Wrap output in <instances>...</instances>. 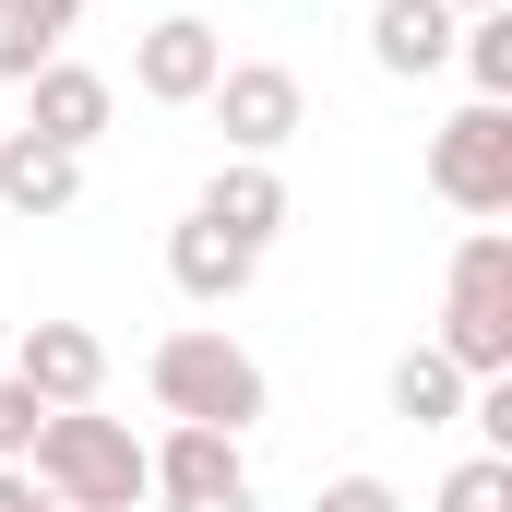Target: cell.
Returning <instances> with one entry per match:
<instances>
[{"mask_svg":"<svg viewBox=\"0 0 512 512\" xmlns=\"http://www.w3.org/2000/svg\"><path fill=\"white\" fill-rule=\"evenodd\" d=\"M143 382H155V405H167L179 429H227V441H251L262 405H274L262 358L239 346V334H215V322H179V334L143 358Z\"/></svg>","mask_w":512,"mask_h":512,"instance_id":"cell-1","label":"cell"},{"mask_svg":"<svg viewBox=\"0 0 512 512\" xmlns=\"http://www.w3.org/2000/svg\"><path fill=\"white\" fill-rule=\"evenodd\" d=\"M36 489L48 501H84V512H131V501H155L143 489V441H131L120 417H96V405H60L48 429H36Z\"/></svg>","mask_w":512,"mask_h":512,"instance_id":"cell-2","label":"cell"},{"mask_svg":"<svg viewBox=\"0 0 512 512\" xmlns=\"http://www.w3.org/2000/svg\"><path fill=\"white\" fill-rule=\"evenodd\" d=\"M441 358L465 382H512V239L477 227L453 251V298H441Z\"/></svg>","mask_w":512,"mask_h":512,"instance_id":"cell-3","label":"cell"},{"mask_svg":"<svg viewBox=\"0 0 512 512\" xmlns=\"http://www.w3.org/2000/svg\"><path fill=\"white\" fill-rule=\"evenodd\" d=\"M429 191L453 203V215H512V108H453V120L429 131Z\"/></svg>","mask_w":512,"mask_h":512,"instance_id":"cell-4","label":"cell"},{"mask_svg":"<svg viewBox=\"0 0 512 512\" xmlns=\"http://www.w3.org/2000/svg\"><path fill=\"white\" fill-rule=\"evenodd\" d=\"M203 108H215V131H227L239 155H274V143H298V120H310V96H298L286 60H227Z\"/></svg>","mask_w":512,"mask_h":512,"instance_id":"cell-5","label":"cell"},{"mask_svg":"<svg viewBox=\"0 0 512 512\" xmlns=\"http://www.w3.org/2000/svg\"><path fill=\"white\" fill-rule=\"evenodd\" d=\"M215 72H227V36H215L203 12H167V24H143V48H131V84H143L155 108H203Z\"/></svg>","mask_w":512,"mask_h":512,"instance_id":"cell-6","label":"cell"},{"mask_svg":"<svg viewBox=\"0 0 512 512\" xmlns=\"http://www.w3.org/2000/svg\"><path fill=\"white\" fill-rule=\"evenodd\" d=\"M12 382L36 393L48 417H60V405H96V393H108V346H96L84 322H24V346H12Z\"/></svg>","mask_w":512,"mask_h":512,"instance_id":"cell-7","label":"cell"},{"mask_svg":"<svg viewBox=\"0 0 512 512\" xmlns=\"http://www.w3.org/2000/svg\"><path fill=\"white\" fill-rule=\"evenodd\" d=\"M143 489H155L167 512H191V501L251 489V465H239V441H227V429H179V417H167V441L143 453Z\"/></svg>","mask_w":512,"mask_h":512,"instance_id":"cell-8","label":"cell"},{"mask_svg":"<svg viewBox=\"0 0 512 512\" xmlns=\"http://www.w3.org/2000/svg\"><path fill=\"white\" fill-rule=\"evenodd\" d=\"M108 108H120V96H108V72H84V60H48V72L24 84V131L60 143V155H84V143L108 131Z\"/></svg>","mask_w":512,"mask_h":512,"instance_id":"cell-9","label":"cell"},{"mask_svg":"<svg viewBox=\"0 0 512 512\" xmlns=\"http://www.w3.org/2000/svg\"><path fill=\"white\" fill-rule=\"evenodd\" d=\"M251 274H262V251H239L227 227H203V215H179V227H167V286H179L191 310H227V298H251Z\"/></svg>","mask_w":512,"mask_h":512,"instance_id":"cell-10","label":"cell"},{"mask_svg":"<svg viewBox=\"0 0 512 512\" xmlns=\"http://www.w3.org/2000/svg\"><path fill=\"white\" fill-rule=\"evenodd\" d=\"M203 227H227L239 251H262L274 227H286V179H274V155H227L215 179H203V203H191Z\"/></svg>","mask_w":512,"mask_h":512,"instance_id":"cell-11","label":"cell"},{"mask_svg":"<svg viewBox=\"0 0 512 512\" xmlns=\"http://www.w3.org/2000/svg\"><path fill=\"white\" fill-rule=\"evenodd\" d=\"M453 24L465 12H441V0H370V60H382L393 84H429L453 60Z\"/></svg>","mask_w":512,"mask_h":512,"instance_id":"cell-12","label":"cell"},{"mask_svg":"<svg viewBox=\"0 0 512 512\" xmlns=\"http://www.w3.org/2000/svg\"><path fill=\"white\" fill-rule=\"evenodd\" d=\"M0 203L12 215H72L84 203V155H60L36 131H0Z\"/></svg>","mask_w":512,"mask_h":512,"instance_id":"cell-13","label":"cell"},{"mask_svg":"<svg viewBox=\"0 0 512 512\" xmlns=\"http://www.w3.org/2000/svg\"><path fill=\"white\" fill-rule=\"evenodd\" d=\"M465 393H477V382H465L441 346H405V358H393V417H405V429H453Z\"/></svg>","mask_w":512,"mask_h":512,"instance_id":"cell-14","label":"cell"},{"mask_svg":"<svg viewBox=\"0 0 512 512\" xmlns=\"http://www.w3.org/2000/svg\"><path fill=\"white\" fill-rule=\"evenodd\" d=\"M453 60L477 72V96H489V108H512V0H501V12H465V24H453Z\"/></svg>","mask_w":512,"mask_h":512,"instance_id":"cell-15","label":"cell"},{"mask_svg":"<svg viewBox=\"0 0 512 512\" xmlns=\"http://www.w3.org/2000/svg\"><path fill=\"white\" fill-rule=\"evenodd\" d=\"M60 12H36V0H0V84H36L48 60H60Z\"/></svg>","mask_w":512,"mask_h":512,"instance_id":"cell-16","label":"cell"},{"mask_svg":"<svg viewBox=\"0 0 512 512\" xmlns=\"http://www.w3.org/2000/svg\"><path fill=\"white\" fill-rule=\"evenodd\" d=\"M441 512H512V453H477L441 477Z\"/></svg>","mask_w":512,"mask_h":512,"instance_id":"cell-17","label":"cell"},{"mask_svg":"<svg viewBox=\"0 0 512 512\" xmlns=\"http://www.w3.org/2000/svg\"><path fill=\"white\" fill-rule=\"evenodd\" d=\"M36 429H48V405H36L24 382H0V465H24V453H36Z\"/></svg>","mask_w":512,"mask_h":512,"instance_id":"cell-18","label":"cell"},{"mask_svg":"<svg viewBox=\"0 0 512 512\" xmlns=\"http://www.w3.org/2000/svg\"><path fill=\"white\" fill-rule=\"evenodd\" d=\"M310 512H405V501H393V477H322Z\"/></svg>","mask_w":512,"mask_h":512,"instance_id":"cell-19","label":"cell"},{"mask_svg":"<svg viewBox=\"0 0 512 512\" xmlns=\"http://www.w3.org/2000/svg\"><path fill=\"white\" fill-rule=\"evenodd\" d=\"M0 512H36V477L24 465H0Z\"/></svg>","mask_w":512,"mask_h":512,"instance_id":"cell-20","label":"cell"},{"mask_svg":"<svg viewBox=\"0 0 512 512\" xmlns=\"http://www.w3.org/2000/svg\"><path fill=\"white\" fill-rule=\"evenodd\" d=\"M191 512H262V501H251V489H227V501H191Z\"/></svg>","mask_w":512,"mask_h":512,"instance_id":"cell-21","label":"cell"},{"mask_svg":"<svg viewBox=\"0 0 512 512\" xmlns=\"http://www.w3.org/2000/svg\"><path fill=\"white\" fill-rule=\"evenodd\" d=\"M441 12H501V0H441Z\"/></svg>","mask_w":512,"mask_h":512,"instance_id":"cell-22","label":"cell"},{"mask_svg":"<svg viewBox=\"0 0 512 512\" xmlns=\"http://www.w3.org/2000/svg\"><path fill=\"white\" fill-rule=\"evenodd\" d=\"M36 12H60V24H72V12H84V0H36Z\"/></svg>","mask_w":512,"mask_h":512,"instance_id":"cell-23","label":"cell"},{"mask_svg":"<svg viewBox=\"0 0 512 512\" xmlns=\"http://www.w3.org/2000/svg\"><path fill=\"white\" fill-rule=\"evenodd\" d=\"M36 512H84V501H48V489H36Z\"/></svg>","mask_w":512,"mask_h":512,"instance_id":"cell-24","label":"cell"}]
</instances>
